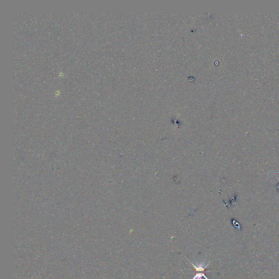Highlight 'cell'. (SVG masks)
<instances>
[{"label": "cell", "instance_id": "obj_1", "mask_svg": "<svg viewBox=\"0 0 279 279\" xmlns=\"http://www.w3.org/2000/svg\"><path fill=\"white\" fill-rule=\"evenodd\" d=\"M190 263L191 264L193 265V266L195 268L196 270V271H204L205 269H206L207 268V266H205V267H203V265H198V266H196L195 264H193V263H191L190 261Z\"/></svg>", "mask_w": 279, "mask_h": 279}, {"label": "cell", "instance_id": "obj_2", "mask_svg": "<svg viewBox=\"0 0 279 279\" xmlns=\"http://www.w3.org/2000/svg\"><path fill=\"white\" fill-rule=\"evenodd\" d=\"M202 277H204L206 279H208V277H206L205 274H203V273H198V274H196L195 276L194 277V278L193 279H201Z\"/></svg>", "mask_w": 279, "mask_h": 279}]
</instances>
